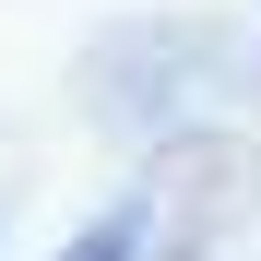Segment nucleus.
I'll return each mask as SVG.
<instances>
[{"label": "nucleus", "mask_w": 261, "mask_h": 261, "mask_svg": "<svg viewBox=\"0 0 261 261\" xmlns=\"http://www.w3.org/2000/svg\"><path fill=\"white\" fill-rule=\"evenodd\" d=\"M166 226H178L166 202H107V214H95V226H83L60 261H154V238H166ZM190 249H202V238H178L166 261H190Z\"/></svg>", "instance_id": "f257e3e1"}]
</instances>
